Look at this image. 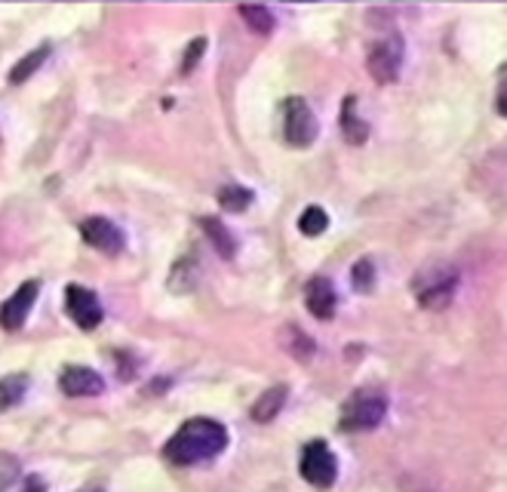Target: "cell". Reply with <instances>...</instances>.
Instances as JSON below:
<instances>
[{
  "label": "cell",
  "mask_w": 507,
  "mask_h": 492,
  "mask_svg": "<svg viewBox=\"0 0 507 492\" xmlns=\"http://www.w3.org/2000/svg\"><path fill=\"white\" fill-rule=\"evenodd\" d=\"M228 447V428L215 419H191L173 434L167 443V458L178 468H191L200 462H209L218 452Z\"/></svg>",
  "instance_id": "6da1fadb"
},
{
  "label": "cell",
  "mask_w": 507,
  "mask_h": 492,
  "mask_svg": "<svg viewBox=\"0 0 507 492\" xmlns=\"http://www.w3.org/2000/svg\"><path fill=\"white\" fill-rule=\"evenodd\" d=\"M387 416V397L376 391V388H360L345 400L339 412V428L348 434L357 431H372L381 425V419Z\"/></svg>",
  "instance_id": "7a4b0ae2"
},
{
  "label": "cell",
  "mask_w": 507,
  "mask_h": 492,
  "mask_svg": "<svg viewBox=\"0 0 507 492\" xmlns=\"http://www.w3.org/2000/svg\"><path fill=\"white\" fill-rule=\"evenodd\" d=\"M455 286H458V275L452 268L421 271V275L416 277V299L421 308L443 311V308H449L452 299H455Z\"/></svg>",
  "instance_id": "3957f363"
},
{
  "label": "cell",
  "mask_w": 507,
  "mask_h": 492,
  "mask_svg": "<svg viewBox=\"0 0 507 492\" xmlns=\"http://www.w3.org/2000/svg\"><path fill=\"white\" fill-rule=\"evenodd\" d=\"M301 478L317 489H330L339 478V462H335L332 449L323 440H311L301 449Z\"/></svg>",
  "instance_id": "277c9868"
},
{
  "label": "cell",
  "mask_w": 507,
  "mask_h": 492,
  "mask_svg": "<svg viewBox=\"0 0 507 492\" xmlns=\"http://www.w3.org/2000/svg\"><path fill=\"white\" fill-rule=\"evenodd\" d=\"M283 132H286V142L295 145V148H308L314 145L317 132H320V123L314 111H311V105L299 96L286 99L283 105Z\"/></svg>",
  "instance_id": "5b68a950"
},
{
  "label": "cell",
  "mask_w": 507,
  "mask_h": 492,
  "mask_svg": "<svg viewBox=\"0 0 507 492\" xmlns=\"http://www.w3.org/2000/svg\"><path fill=\"white\" fill-rule=\"evenodd\" d=\"M366 68L376 77L378 83H394L400 77L403 68V37L391 34L385 41H376L369 46V56H366Z\"/></svg>",
  "instance_id": "8992f818"
},
{
  "label": "cell",
  "mask_w": 507,
  "mask_h": 492,
  "mask_svg": "<svg viewBox=\"0 0 507 492\" xmlns=\"http://www.w3.org/2000/svg\"><path fill=\"white\" fill-rule=\"evenodd\" d=\"M65 311H68V317L81 326V330H96V326L101 323L99 295L92 290H87V286H81V284L65 286Z\"/></svg>",
  "instance_id": "52a82bcc"
},
{
  "label": "cell",
  "mask_w": 507,
  "mask_h": 492,
  "mask_svg": "<svg viewBox=\"0 0 507 492\" xmlns=\"http://www.w3.org/2000/svg\"><path fill=\"white\" fill-rule=\"evenodd\" d=\"M81 234H83V240H87L90 246H96L99 253H105V256H120L123 244H127V240H123V231L117 228L111 218H101V216L83 218Z\"/></svg>",
  "instance_id": "ba28073f"
},
{
  "label": "cell",
  "mask_w": 507,
  "mask_h": 492,
  "mask_svg": "<svg viewBox=\"0 0 507 492\" xmlns=\"http://www.w3.org/2000/svg\"><path fill=\"white\" fill-rule=\"evenodd\" d=\"M37 293H41V284H37V280L22 284L10 299L0 304V326H4V330H19V326L25 323V317L31 314V308H34Z\"/></svg>",
  "instance_id": "9c48e42d"
},
{
  "label": "cell",
  "mask_w": 507,
  "mask_h": 492,
  "mask_svg": "<svg viewBox=\"0 0 507 492\" xmlns=\"http://www.w3.org/2000/svg\"><path fill=\"white\" fill-rule=\"evenodd\" d=\"M59 388L68 397H99L105 391V379L90 366H68L59 379Z\"/></svg>",
  "instance_id": "30bf717a"
},
{
  "label": "cell",
  "mask_w": 507,
  "mask_h": 492,
  "mask_svg": "<svg viewBox=\"0 0 507 492\" xmlns=\"http://www.w3.org/2000/svg\"><path fill=\"white\" fill-rule=\"evenodd\" d=\"M304 304L317 320H330L335 314V304H339V295H335V286L330 277H314L308 286H304Z\"/></svg>",
  "instance_id": "8fae6325"
},
{
  "label": "cell",
  "mask_w": 507,
  "mask_h": 492,
  "mask_svg": "<svg viewBox=\"0 0 507 492\" xmlns=\"http://www.w3.org/2000/svg\"><path fill=\"white\" fill-rule=\"evenodd\" d=\"M200 284V262L191 259V256H185V259H178L173 268H169V277H167V286L173 295H188L197 290Z\"/></svg>",
  "instance_id": "7c38bea8"
},
{
  "label": "cell",
  "mask_w": 507,
  "mask_h": 492,
  "mask_svg": "<svg viewBox=\"0 0 507 492\" xmlns=\"http://www.w3.org/2000/svg\"><path fill=\"white\" fill-rule=\"evenodd\" d=\"M341 136L350 145H363L369 139V123L357 114V96H348L341 105Z\"/></svg>",
  "instance_id": "4fadbf2b"
},
{
  "label": "cell",
  "mask_w": 507,
  "mask_h": 492,
  "mask_svg": "<svg viewBox=\"0 0 507 492\" xmlns=\"http://www.w3.org/2000/svg\"><path fill=\"white\" fill-rule=\"evenodd\" d=\"M283 403H286V385L268 388V391H264L259 400L253 403V419L259 421V425H268V421H274L280 416Z\"/></svg>",
  "instance_id": "5bb4252c"
},
{
  "label": "cell",
  "mask_w": 507,
  "mask_h": 492,
  "mask_svg": "<svg viewBox=\"0 0 507 492\" xmlns=\"http://www.w3.org/2000/svg\"><path fill=\"white\" fill-rule=\"evenodd\" d=\"M200 225H203V231H206V237L213 240L215 253L222 256V259H234V253H237V240H234V234L213 216L200 218Z\"/></svg>",
  "instance_id": "9a60e30c"
},
{
  "label": "cell",
  "mask_w": 507,
  "mask_h": 492,
  "mask_svg": "<svg viewBox=\"0 0 507 492\" xmlns=\"http://www.w3.org/2000/svg\"><path fill=\"white\" fill-rule=\"evenodd\" d=\"M28 385H31V379L25 376V372H13V376L0 379V412H6V410H13L15 403H22Z\"/></svg>",
  "instance_id": "2e32d148"
},
{
  "label": "cell",
  "mask_w": 507,
  "mask_h": 492,
  "mask_svg": "<svg viewBox=\"0 0 507 492\" xmlns=\"http://www.w3.org/2000/svg\"><path fill=\"white\" fill-rule=\"evenodd\" d=\"M46 59H50V43H41V46H37V50H31L25 59L15 62V68L10 72V83H25L28 77L34 74Z\"/></svg>",
  "instance_id": "e0dca14e"
},
{
  "label": "cell",
  "mask_w": 507,
  "mask_h": 492,
  "mask_svg": "<svg viewBox=\"0 0 507 492\" xmlns=\"http://www.w3.org/2000/svg\"><path fill=\"white\" fill-rule=\"evenodd\" d=\"M240 15H244V22L255 31V34H271V31H274V15H271L268 6L244 4L240 6Z\"/></svg>",
  "instance_id": "ac0fdd59"
},
{
  "label": "cell",
  "mask_w": 507,
  "mask_h": 492,
  "mask_svg": "<svg viewBox=\"0 0 507 492\" xmlns=\"http://www.w3.org/2000/svg\"><path fill=\"white\" fill-rule=\"evenodd\" d=\"M283 345L295 357V361H311V354H314V342H311L308 335L299 330V326H286V330H283Z\"/></svg>",
  "instance_id": "d6986e66"
},
{
  "label": "cell",
  "mask_w": 507,
  "mask_h": 492,
  "mask_svg": "<svg viewBox=\"0 0 507 492\" xmlns=\"http://www.w3.org/2000/svg\"><path fill=\"white\" fill-rule=\"evenodd\" d=\"M249 203H253V191L237 188V185H228V188L218 191V207L225 213H244V209H249Z\"/></svg>",
  "instance_id": "ffe728a7"
},
{
  "label": "cell",
  "mask_w": 507,
  "mask_h": 492,
  "mask_svg": "<svg viewBox=\"0 0 507 492\" xmlns=\"http://www.w3.org/2000/svg\"><path fill=\"white\" fill-rule=\"evenodd\" d=\"M326 228H330V216L320 207H308L299 218V231L308 234V237H317V234H323Z\"/></svg>",
  "instance_id": "44dd1931"
},
{
  "label": "cell",
  "mask_w": 507,
  "mask_h": 492,
  "mask_svg": "<svg viewBox=\"0 0 507 492\" xmlns=\"http://www.w3.org/2000/svg\"><path fill=\"white\" fill-rule=\"evenodd\" d=\"M350 284H354L357 293H369L376 286V265L369 259H360L350 268Z\"/></svg>",
  "instance_id": "7402d4cb"
},
{
  "label": "cell",
  "mask_w": 507,
  "mask_h": 492,
  "mask_svg": "<svg viewBox=\"0 0 507 492\" xmlns=\"http://www.w3.org/2000/svg\"><path fill=\"white\" fill-rule=\"evenodd\" d=\"M19 471H22L19 458L10 456V452H0V492H6L19 480Z\"/></svg>",
  "instance_id": "603a6c76"
},
{
  "label": "cell",
  "mask_w": 507,
  "mask_h": 492,
  "mask_svg": "<svg viewBox=\"0 0 507 492\" xmlns=\"http://www.w3.org/2000/svg\"><path fill=\"white\" fill-rule=\"evenodd\" d=\"M203 50H206V37H197V41L188 43V53H185V62H182V72L188 74L194 65L203 59Z\"/></svg>",
  "instance_id": "cb8c5ba5"
},
{
  "label": "cell",
  "mask_w": 507,
  "mask_h": 492,
  "mask_svg": "<svg viewBox=\"0 0 507 492\" xmlns=\"http://www.w3.org/2000/svg\"><path fill=\"white\" fill-rule=\"evenodd\" d=\"M495 108L498 114L507 117V65L502 68V74H498V92H495Z\"/></svg>",
  "instance_id": "d4e9b609"
},
{
  "label": "cell",
  "mask_w": 507,
  "mask_h": 492,
  "mask_svg": "<svg viewBox=\"0 0 507 492\" xmlns=\"http://www.w3.org/2000/svg\"><path fill=\"white\" fill-rule=\"evenodd\" d=\"M25 492H43V480L31 474V478H25Z\"/></svg>",
  "instance_id": "484cf974"
},
{
  "label": "cell",
  "mask_w": 507,
  "mask_h": 492,
  "mask_svg": "<svg viewBox=\"0 0 507 492\" xmlns=\"http://www.w3.org/2000/svg\"><path fill=\"white\" fill-rule=\"evenodd\" d=\"M90 492H101V489H90Z\"/></svg>",
  "instance_id": "4316f807"
}]
</instances>
